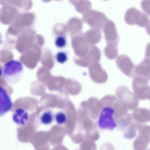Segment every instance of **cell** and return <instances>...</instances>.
<instances>
[{
	"label": "cell",
	"mask_w": 150,
	"mask_h": 150,
	"mask_svg": "<svg viewBox=\"0 0 150 150\" xmlns=\"http://www.w3.org/2000/svg\"><path fill=\"white\" fill-rule=\"evenodd\" d=\"M115 110L112 107L106 106L103 107L98 116V125L102 130L112 131L117 127L115 119Z\"/></svg>",
	"instance_id": "cell-2"
},
{
	"label": "cell",
	"mask_w": 150,
	"mask_h": 150,
	"mask_svg": "<svg viewBox=\"0 0 150 150\" xmlns=\"http://www.w3.org/2000/svg\"><path fill=\"white\" fill-rule=\"evenodd\" d=\"M12 105L11 99L7 91L0 86V116L9 111Z\"/></svg>",
	"instance_id": "cell-3"
},
{
	"label": "cell",
	"mask_w": 150,
	"mask_h": 150,
	"mask_svg": "<svg viewBox=\"0 0 150 150\" xmlns=\"http://www.w3.org/2000/svg\"><path fill=\"white\" fill-rule=\"evenodd\" d=\"M56 59L58 63L61 64H63L67 61V54L65 52H59L56 54Z\"/></svg>",
	"instance_id": "cell-8"
},
{
	"label": "cell",
	"mask_w": 150,
	"mask_h": 150,
	"mask_svg": "<svg viewBox=\"0 0 150 150\" xmlns=\"http://www.w3.org/2000/svg\"><path fill=\"white\" fill-rule=\"evenodd\" d=\"M23 70V68L21 62L11 60L4 64L3 68V76L7 82L14 83L19 80Z\"/></svg>",
	"instance_id": "cell-1"
},
{
	"label": "cell",
	"mask_w": 150,
	"mask_h": 150,
	"mask_svg": "<svg viewBox=\"0 0 150 150\" xmlns=\"http://www.w3.org/2000/svg\"><path fill=\"white\" fill-rule=\"evenodd\" d=\"M54 120L58 125H65L67 122V115L65 112L59 111L54 115Z\"/></svg>",
	"instance_id": "cell-6"
},
{
	"label": "cell",
	"mask_w": 150,
	"mask_h": 150,
	"mask_svg": "<svg viewBox=\"0 0 150 150\" xmlns=\"http://www.w3.org/2000/svg\"><path fill=\"white\" fill-rule=\"evenodd\" d=\"M67 38L65 36L63 35L58 36L55 40V45L59 48L65 47L67 45Z\"/></svg>",
	"instance_id": "cell-7"
},
{
	"label": "cell",
	"mask_w": 150,
	"mask_h": 150,
	"mask_svg": "<svg viewBox=\"0 0 150 150\" xmlns=\"http://www.w3.org/2000/svg\"><path fill=\"white\" fill-rule=\"evenodd\" d=\"M3 75V69L0 66V77Z\"/></svg>",
	"instance_id": "cell-9"
},
{
	"label": "cell",
	"mask_w": 150,
	"mask_h": 150,
	"mask_svg": "<svg viewBox=\"0 0 150 150\" xmlns=\"http://www.w3.org/2000/svg\"><path fill=\"white\" fill-rule=\"evenodd\" d=\"M12 119L13 121L18 125L24 126L29 120V113L25 109L18 108L13 113Z\"/></svg>",
	"instance_id": "cell-4"
},
{
	"label": "cell",
	"mask_w": 150,
	"mask_h": 150,
	"mask_svg": "<svg viewBox=\"0 0 150 150\" xmlns=\"http://www.w3.org/2000/svg\"><path fill=\"white\" fill-rule=\"evenodd\" d=\"M54 119V115L52 110L47 109L41 114L40 118V122L43 125L49 126L51 125Z\"/></svg>",
	"instance_id": "cell-5"
}]
</instances>
